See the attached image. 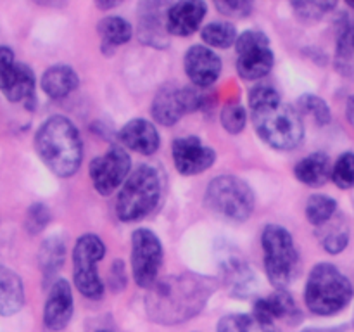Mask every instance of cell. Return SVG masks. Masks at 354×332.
Instances as JSON below:
<instances>
[{
	"mask_svg": "<svg viewBox=\"0 0 354 332\" xmlns=\"http://www.w3.org/2000/svg\"><path fill=\"white\" fill-rule=\"evenodd\" d=\"M213 289V280L194 273L166 277L145 297L147 315L162 325L182 324L203 311Z\"/></svg>",
	"mask_w": 354,
	"mask_h": 332,
	"instance_id": "6da1fadb",
	"label": "cell"
},
{
	"mask_svg": "<svg viewBox=\"0 0 354 332\" xmlns=\"http://www.w3.org/2000/svg\"><path fill=\"white\" fill-rule=\"evenodd\" d=\"M38 156L57 176H73L83 159V144L78 128L66 116H50L35 135Z\"/></svg>",
	"mask_w": 354,
	"mask_h": 332,
	"instance_id": "7a4b0ae2",
	"label": "cell"
},
{
	"mask_svg": "<svg viewBox=\"0 0 354 332\" xmlns=\"http://www.w3.org/2000/svg\"><path fill=\"white\" fill-rule=\"evenodd\" d=\"M353 297L348 277L330 263H318L306 282L304 301L315 315H335L344 310Z\"/></svg>",
	"mask_w": 354,
	"mask_h": 332,
	"instance_id": "3957f363",
	"label": "cell"
},
{
	"mask_svg": "<svg viewBox=\"0 0 354 332\" xmlns=\"http://www.w3.org/2000/svg\"><path fill=\"white\" fill-rule=\"evenodd\" d=\"M252 123L259 137L280 151L296 149L304 138V124L299 111L289 104L279 102L275 106L251 111Z\"/></svg>",
	"mask_w": 354,
	"mask_h": 332,
	"instance_id": "277c9868",
	"label": "cell"
},
{
	"mask_svg": "<svg viewBox=\"0 0 354 332\" xmlns=\"http://www.w3.org/2000/svg\"><path fill=\"white\" fill-rule=\"evenodd\" d=\"M161 197V178L152 166L142 165L124 182L116 201L121 221H137L147 216Z\"/></svg>",
	"mask_w": 354,
	"mask_h": 332,
	"instance_id": "5b68a950",
	"label": "cell"
},
{
	"mask_svg": "<svg viewBox=\"0 0 354 332\" xmlns=\"http://www.w3.org/2000/svg\"><path fill=\"white\" fill-rule=\"evenodd\" d=\"M261 246L270 282L277 289H286L296 277L297 265H299V255L292 235L287 228L270 223L263 230Z\"/></svg>",
	"mask_w": 354,
	"mask_h": 332,
	"instance_id": "8992f818",
	"label": "cell"
},
{
	"mask_svg": "<svg viewBox=\"0 0 354 332\" xmlns=\"http://www.w3.org/2000/svg\"><path fill=\"white\" fill-rule=\"evenodd\" d=\"M206 206L228 221H245L254 211V192L242 178L216 176L206 189Z\"/></svg>",
	"mask_w": 354,
	"mask_h": 332,
	"instance_id": "52a82bcc",
	"label": "cell"
},
{
	"mask_svg": "<svg viewBox=\"0 0 354 332\" xmlns=\"http://www.w3.org/2000/svg\"><path fill=\"white\" fill-rule=\"evenodd\" d=\"M104 255H106V246L95 234L82 235L73 249L75 286L88 299H99L104 294V284L97 272V263L104 258Z\"/></svg>",
	"mask_w": 354,
	"mask_h": 332,
	"instance_id": "ba28073f",
	"label": "cell"
},
{
	"mask_svg": "<svg viewBox=\"0 0 354 332\" xmlns=\"http://www.w3.org/2000/svg\"><path fill=\"white\" fill-rule=\"evenodd\" d=\"M204 104V95L196 86H176L166 83L156 93L152 100V116L165 127H173L182 120L183 114L197 111Z\"/></svg>",
	"mask_w": 354,
	"mask_h": 332,
	"instance_id": "9c48e42d",
	"label": "cell"
},
{
	"mask_svg": "<svg viewBox=\"0 0 354 332\" xmlns=\"http://www.w3.org/2000/svg\"><path fill=\"white\" fill-rule=\"evenodd\" d=\"M162 263V246L158 235L149 228H138L131 235V268L140 287L154 286Z\"/></svg>",
	"mask_w": 354,
	"mask_h": 332,
	"instance_id": "30bf717a",
	"label": "cell"
},
{
	"mask_svg": "<svg viewBox=\"0 0 354 332\" xmlns=\"http://www.w3.org/2000/svg\"><path fill=\"white\" fill-rule=\"evenodd\" d=\"M0 90L10 102H24L31 107L35 100V73L30 66L16 62L9 47H0Z\"/></svg>",
	"mask_w": 354,
	"mask_h": 332,
	"instance_id": "8fae6325",
	"label": "cell"
},
{
	"mask_svg": "<svg viewBox=\"0 0 354 332\" xmlns=\"http://www.w3.org/2000/svg\"><path fill=\"white\" fill-rule=\"evenodd\" d=\"M131 169V159L121 147H111L106 154L92 159L90 163V178L93 187L102 196H109L123 182Z\"/></svg>",
	"mask_w": 354,
	"mask_h": 332,
	"instance_id": "7c38bea8",
	"label": "cell"
},
{
	"mask_svg": "<svg viewBox=\"0 0 354 332\" xmlns=\"http://www.w3.org/2000/svg\"><path fill=\"white\" fill-rule=\"evenodd\" d=\"M216 152L197 137H182L173 142V161L182 175H199L213 166Z\"/></svg>",
	"mask_w": 354,
	"mask_h": 332,
	"instance_id": "4fadbf2b",
	"label": "cell"
},
{
	"mask_svg": "<svg viewBox=\"0 0 354 332\" xmlns=\"http://www.w3.org/2000/svg\"><path fill=\"white\" fill-rule=\"evenodd\" d=\"M185 73L196 86H209L221 73V59L204 45H194L185 54Z\"/></svg>",
	"mask_w": 354,
	"mask_h": 332,
	"instance_id": "5bb4252c",
	"label": "cell"
},
{
	"mask_svg": "<svg viewBox=\"0 0 354 332\" xmlns=\"http://www.w3.org/2000/svg\"><path fill=\"white\" fill-rule=\"evenodd\" d=\"M73 304H75V301H73V293L68 280H55L44 308V322L47 329L62 331V329L68 327L73 318V310H75Z\"/></svg>",
	"mask_w": 354,
	"mask_h": 332,
	"instance_id": "9a60e30c",
	"label": "cell"
},
{
	"mask_svg": "<svg viewBox=\"0 0 354 332\" xmlns=\"http://www.w3.org/2000/svg\"><path fill=\"white\" fill-rule=\"evenodd\" d=\"M206 3L199 0H187V2L173 3L166 12V30L176 37H189L203 23L206 16Z\"/></svg>",
	"mask_w": 354,
	"mask_h": 332,
	"instance_id": "2e32d148",
	"label": "cell"
},
{
	"mask_svg": "<svg viewBox=\"0 0 354 332\" xmlns=\"http://www.w3.org/2000/svg\"><path fill=\"white\" fill-rule=\"evenodd\" d=\"M121 144L138 154L151 156L159 149V133L147 120H131L120 130Z\"/></svg>",
	"mask_w": 354,
	"mask_h": 332,
	"instance_id": "e0dca14e",
	"label": "cell"
},
{
	"mask_svg": "<svg viewBox=\"0 0 354 332\" xmlns=\"http://www.w3.org/2000/svg\"><path fill=\"white\" fill-rule=\"evenodd\" d=\"M168 12V7L158 2H147L140 6V24H138V37L144 44L154 45V47H166L165 35L166 17L162 19V14Z\"/></svg>",
	"mask_w": 354,
	"mask_h": 332,
	"instance_id": "ac0fdd59",
	"label": "cell"
},
{
	"mask_svg": "<svg viewBox=\"0 0 354 332\" xmlns=\"http://www.w3.org/2000/svg\"><path fill=\"white\" fill-rule=\"evenodd\" d=\"M237 71L241 78L244 80H259L272 71L275 64V55H273L270 45H259V47L245 48L237 52Z\"/></svg>",
	"mask_w": 354,
	"mask_h": 332,
	"instance_id": "d6986e66",
	"label": "cell"
},
{
	"mask_svg": "<svg viewBox=\"0 0 354 332\" xmlns=\"http://www.w3.org/2000/svg\"><path fill=\"white\" fill-rule=\"evenodd\" d=\"M252 315L258 320L266 322V324H275V320H279V318H290L294 315L297 317V308L292 296L287 290L279 289L270 294V296L256 301Z\"/></svg>",
	"mask_w": 354,
	"mask_h": 332,
	"instance_id": "ffe728a7",
	"label": "cell"
},
{
	"mask_svg": "<svg viewBox=\"0 0 354 332\" xmlns=\"http://www.w3.org/2000/svg\"><path fill=\"white\" fill-rule=\"evenodd\" d=\"M330 158L325 152H313L296 165V178L308 187H322L332 176Z\"/></svg>",
	"mask_w": 354,
	"mask_h": 332,
	"instance_id": "44dd1931",
	"label": "cell"
},
{
	"mask_svg": "<svg viewBox=\"0 0 354 332\" xmlns=\"http://www.w3.org/2000/svg\"><path fill=\"white\" fill-rule=\"evenodd\" d=\"M24 304V286L21 277L7 266L0 265V315L17 313Z\"/></svg>",
	"mask_w": 354,
	"mask_h": 332,
	"instance_id": "7402d4cb",
	"label": "cell"
},
{
	"mask_svg": "<svg viewBox=\"0 0 354 332\" xmlns=\"http://www.w3.org/2000/svg\"><path fill=\"white\" fill-rule=\"evenodd\" d=\"M41 90L47 93L50 99H64L68 97L73 90L78 89V75L75 73V69L69 68V66L57 64L48 68L47 71L41 76Z\"/></svg>",
	"mask_w": 354,
	"mask_h": 332,
	"instance_id": "603a6c76",
	"label": "cell"
},
{
	"mask_svg": "<svg viewBox=\"0 0 354 332\" xmlns=\"http://www.w3.org/2000/svg\"><path fill=\"white\" fill-rule=\"evenodd\" d=\"M97 31L102 40V48L106 54H111L116 47L130 42L133 30L127 19L120 16H107L97 24Z\"/></svg>",
	"mask_w": 354,
	"mask_h": 332,
	"instance_id": "cb8c5ba5",
	"label": "cell"
},
{
	"mask_svg": "<svg viewBox=\"0 0 354 332\" xmlns=\"http://www.w3.org/2000/svg\"><path fill=\"white\" fill-rule=\"evenodd\" d=\"M223 277L228 289L235 296H249L254 290V272L242 259L232 258L223 265Z\"/></svg>",
	"mask_w": 354,
	"mask_h": 332,
	"instance_id": "d4e9b609",
	"label": "cell"
},
{
	"mask_svg": "<svg viewBox=\"0 0 354 332\" xmlns=\"http://www.w3.org/2000/svg\"><path fill=\"white\" fill-rule=\"evenodd\" d=\"M318 239L322 246L330 255H339L344 251L349 242V227L342 214H334L327 223L318 227Z\"/></svg>",
	"mask_w": 354,
	"mask_h": 332,
	"instance_id": "484cf974",
	"label": "cell"
},
{
	"mask_svg": "<svg viewBox=\"0 0 354 332\" xmlns=\"http://www.w3.org/2000/svg\"><path fill=\"white\" fill-rule=\"evenodd\" d=\"M66 258V246L61 237H48L45 239L44 244L40 246L38 252V263H40L41 273L45 279H50L52 275L61 270L62 263Z\"/></svg>",
	"mask_w": 354,
	"mask_h": 332,
	"instance_id": "4316f807",
	"label": "cell"
},
{
	"mask_svg": "<svg viewBox=\"0 0 354 332\" xmlns=\"http://www.w3.org/2000/svg\"><path fill=\"white\" fill-rule=\"evenodd\" d=\"M218 332H280L275 324L258 320L254 315L234 313L218 322Z\"/></svg>",
	"mask_w": 354,
	"mask_h": 332,
	"instance_id": "83f0119b",
	"label": "cell"
},
{
	"mask_svg": "<svg viewBox=\"0 0 354 332\" xmlns=\"http://www.w3.org/2000/svg\"><path fill=\"white\" fill-rule=\"evenodd\" d=\"M335 64L339 71L344 75L354 73V21L346 23L339 33Z\"/></svg>",
	"mask_w": 354,
	"mask_h": 332,
	"instance_id": "f1b7e54d",
	"label": "cell"
},
{
	"mask_svg": "<svg viewBox=\"0 0 354 332\" xmlns=\"http://www.w3.org/2000/svg\"><path fill=\"white\" fill-rule=\"evenodd\" d=\"M337 211V203L332 197L324 196V194H315L306 203V216L313 225L327 223Z\"/></svg>",
	"mask_w": 354,
	"mask_h": 332,
	"instance_id": "f546056e",
	"label": "cell"
},
{
	"mask_svg": "<svg viewBox=\"0 0 354 332\" xmlns=\"http://www.w3.org/2000/svg\"><path fill=\"white\" fill-rule=\"evenodd\" d=\"M203 40L206 45L216 48H228L237 42V31L230 23H209L203 30Z\"/></svg>",
	"mask_w": 354,
	"mask_h": 332,
	"instance_id": "4dcf8cb0",
	"label": "cell"
},
{
	"mask_svg": "<svg viewBox=\"0 0 354 332\" xmlns=\"http://www.w3.org/2000/svg\"><path fill=\"white\" fill-rule=\"evenodd\" d=\"M297 106H299V111L303 114H308L310 118H313L320 127H325V124L330 123L332 113L328 104L325 102L322 97L311 95V93H306V95H301L299 100H297Z\"/></svg>",
	"mask_w": 354,
	"mask_h": 332,
	"instance_id": "1f68e13d",
	"label": "cell"
},
{
	"mask_svg": "<svg viewBox=\"0 0 354 332\" xmlns=\"http://www.w3.org/2000/svg\"><path fill=\"white\" fill-rule=\"evenodd\" d=\"M332 180L339 189L354 187V152H344L332 168Z\"/></svg>",
	"mask_w": 354,
	"mask_h": 332,
	"instance_id": "d6a6232c",
	"label": "cell"
},
{
	"mask_svg": "<svg viewBox=\"0 0 354 332\" xmlns=\"http://www.w3.org/2000/svg\"><path fill=\"white\" fill-rule=\"evenodd\" d=\"M220 118L225 130L232 135H237L245 128L248 113H245V109L241 104H228V106L223 107Z\"/></svg>",
	"mask_w": 354,
	"mask_h": 332,
	"instance_id": "836d02e7",
	"label": "cell"
},
{
	"mask_svg": "<svg viewBox=\"0 0 354 332\" xmlns=\"http://www.w3.org/2000/svg\"><path fill=\"white\" fill-rule=\"evenodd\" d=\"M48 221H50V211H48V208L41 203L31 204L26 213V218H24V228H26L28 234L37 235L47 227Z\"/></svg>",
	"mask_w": 354,
	"mask_h": 332,
	"instance_id": "e575fe53",
	"label": "cell"
},
{
	"mask_svg": "<svg viewBox=\"0 0 354 332\" xmlns=\"http://www.w3.org/2000/svg\"><path fill=\"white\" fill-rule=\"evenodd\" d=\"M279 102H282L279 92L270 85H258L251 90V93H249V109L251 111L275 106V104Z\"/></svg>",
	"mask_w": 354,
	"mask_h": 332,
	"instance_id": "d590c367",
	"label": "cell"
},
{
	"mask_svg": "<svg viewBox=\"0 0 354 332\" xmlns=\"http://www.w3.org/2000/svg\"><path fill=\"white\" fill-rule=\"evenodd\" d=\"M334 7L335 2H292V9L296 10L297 16L306 21L322 19Z\"/></svg>",
	"mask_w": 354,
	"mask_h": 332,
	"instance_id": "8d00e7d4",
	"label": "cell"
},
{
	"mask_svg": "<svg viewBox=\"0 0 354 332\" xmlns=\"http://www.w3.org/2000/svg\"><path fill=\"white\" fill-rule=\"evenodd\" d=\"M218 12L225 14L228 17H245L251 14L252 10V3L251 2H244V0H221V2L214 3Z\"/></svg>",
	"mask_w": 354,
	"mask_h": 332,
	"instance_id": "74e56055",
	"label": "cell"
},
{
	"mask_svg": "<svg viewBox=\"0 0 354 332\" xmlns=\"http://www.w3.org/2000/svg\"><path fill=\"white\" fill-rule=\"evenodd\" d=\"M259 45H270V40L263 31H258V30L245 31V33H242L241 37L237 38V42H235V48H237V52H242L245 50V48H251V47H259Z\"/></svg>",
	"mask_w": 354,
	"mask_h": 332,
	"instance_id": "f35d334b",
	"label": "cell"
},
{
	"mask_svg": "<svg viewBox=\"0 0 354 332\" xmlns=\"http://www.w3.org/2000/svg\"><path fill=\"white\" fill-rule=\"evenodd\" d=\"M348 120L354 128V95L348 100Z\"/></svg>",
	"mask_w": 354,
	"mask_h": 332,
	"instance_id": "ab89813d",
	"label": "cell"
},
{
	"mask_svg": "<svg viewBox=\"0 0 354 332\" xmlns=\"http://www.w3.org/2000/svg\"><path fill=\"white\" fill-rule=\"evenodd\" d=\"M118 2H99L97 3V7H102V9H111V7H116Z\"/></svg>",
	"mask_w": 354,
	"mask_h": 332,
	"instance_id": "60d3db41",
	"label": "cell"
},
{
	"mask_svg": "<svg viewBox=\"0 0 354 332\" xmlns=\"http://www.w3.org/2000/svg\"><path fill=\"white\" fill-rule=\"evenodd\" d=\"M304 332H337V331H330V329H308Z\"/></svg>",
	"mask_w": 354,
	"mask_h": 332,
	"instance_id": "b9f144b4",
	"label": "cell"
},
{
	"mask_svg": "<svg viewBox=\"0 0 354 332\" xmlns=\"http://www.w3.org/2000/svg\"><path fill=\"white\" fill-rule=\"evenodd\" d=\"M349 6H351V7H354V2H349Z\"/></svg>",
	"mask_w": 354,
	"mask_h": 332,
	"instance_id": "7bdbcfd3",
	"label": "cell"
},
{
	"mask_svg": "<svg viewBox=\"0 0 354 332\" xmlns=\"http://www.w3.org/2000/svg\"><path fill=\"white\" fill-rule=\"evenodd\" d=\"M97 332H107V331H97Z\"/></svg>",
	"mask_w": 354,
	"mask_h": 332,
	"instance_id": "ee69618b",
	"label": "cell"
}]
</instances>
